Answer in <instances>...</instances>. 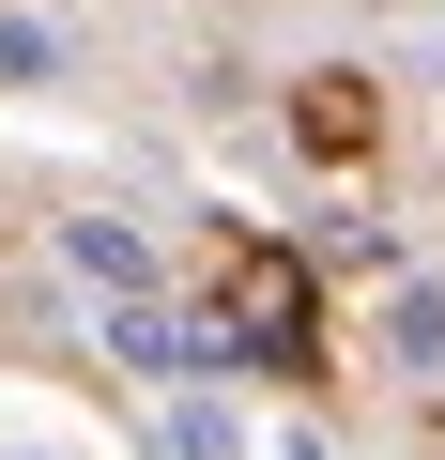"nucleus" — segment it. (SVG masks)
<instances>
[{
    "mask_svg": "<svg viewBox=\"0 0 445 460\" xmlns=\"http://www.w3.org/2000/svg\"><path fill=\"white\" fill-rule=\"evenodd\" d=\"M292 138H323V154H369V138H384V108H369V77H353V62H323V77H292Z\"/></svg>",
    "mask_w": 445,
    "mask_h": 460,
    "instance_id": "4",
    "label": "nucleus"
},
{
    "mask_svg": "<svg viewBox=\"0 0 445 460\" xmlns=\"http://www.w3.org/2000/svg\"><path fill=\"white\" fill-rule=\"evenodd\" d=\"M292 246H323V261H353V277L399 261V246H384V215H353V199H338V215H292Z\"/></svg>",
    "mask_w": 445,
    "mask_h": 460,
    "instance_id": "7",
    "label": "nucleus"
},
{
    "mask_svg": "<svg viewBox=\"0 0 445 460\" xmlns=\"http://www.w3.org/2000/svg\"><path fill=\"white\" fill-rule=\"evenodd\" d=\"M108 368H138V384H215L231 338H215L200 307H169V292H138V307H108Z\"/></svg>",
    "mask_w": 445,
    "mask_h": 460,
    "instance_id": "2",
    "label": "nucleus"
},
{
    "mask_svg": "<svg viewBox=\"0 0 445 460\" xmlns=\"http://www.w3.org/2000/svg\"><path fill=\"white\" fill-rule=\"evenodd\" d=\"M200 323L231 338V353H262V368H307V353H323V277H307V246H231Z\"/></svg>",
    "mask_w": 445,
    "mask_h": 460,
    "instance_id": "1",
    "label": "nucleus"
},
{
    "mask_svg": "<svg viewBox=\"0 0 445 460\" xmlns=\"http://www.w3.org/2000/svg\"><path fill=\"white\" fill-rule=\"evenodd\" d=\"M154 460H246V414L215 399V384H184V399H169V429H154Z\"/></svg>",
    "mask_w": 445,
    "mask_h": 460,
    "instance_id": "6",
    "label": "nucleus"
},
{
    "mask_svg": "<svg viewBox=\"0 0 445 460\" xmlns=\"http://www.w3.org/2000/svg\"><path fill=\"white\" fill-rule=\"evenodd\" d=\"M384 368L399 384H445V277H399L384 292Z\"/></svg>",
    "mask_w": 445,
    "mask_h": 460,
    "instance_id": "5",
    "label": "nucleus"
},
{
    "mask_svg": "<svg viewBox=\"0 0 445 460\" xmlns=\"http://www.w3.org/2000/svg\"><path fill=\"white\" fill-rule=\"evenodd\" d=\"M0 77H62V47H47L31 16H0Z\"/></svg>",
    "mask_w": 445,
    "mask_h": 460,
    "instance_id": "8",
    "label": "nucleus"
},
{
    "mask_svg": "<svg viewBox=\"0 0 445 460\" xmlns=\"http://www.w3.org/2000/svg\"><path fill=\"white\" fill-rule=\"evenodd\" d=\"M47 246H62V277H93L108 307H138V292H154V246H138V230H123V215H62V230H47Z\"/></svg>",
    "mask_w": 445,
    "mask_h": 460,
    "instance_id": "3",
    "label": "nucleus"
},
{
    "mask_svg": "<svg viewBox=\"0 0 445 460\" xmlns=\"http://www.w3.org/2000/svg\"><path fill=\"white\" fill-rule=\"evenodd\" d=\"M277 460H353V445L338 429H277Z\"/></svg>",
    "mask_w": 445,
    "mask_h": 460,
    "instance_id": "9",
    "label": "nucleus"
}]
</instances>
